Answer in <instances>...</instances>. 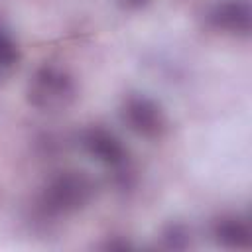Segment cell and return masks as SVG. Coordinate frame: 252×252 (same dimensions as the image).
<instances>
[{
	"label": "cell",
	"mask_w": 252,
	"mask_h": 252,
	"mask_svg": "<svg viewBox=\"0 0 252 252\" xmlns=\"http://www.w3.org/2000/svg\"><path fill=\"white\" fill-rule=\"evenodd\" d=\"M163 242L167 248H187L189 246V232L183 224H169L163 232Z\"/></svg>",
	"instance_id": "cell-8"
},
{
	"label": "cell",
	"mask_w": 252,
	"mask_h": 252,
	"mask_svg": "<svg viewBox=\"0 0 252 252\" xmlns=\"http://www.w3.org/2000/svg\"><path fill=\"white\" fill-rule=\"evenodd\" d=\"M213 236L224 248H248L252 242L250 224L238 215L220 217L213 226Z\"/></svg>",
	"instance_id": "cell-6"
},
{
	"label": "cell",
	"mask_w": 252,
	"mask_h": 252,
	"mask_svg": "<svg viewBox=\"0 0 252 252\" xmlns=\"http://www.w3.org/2000/svg\"><path fill=\"white\" fill-rule=\"evenodd\" d=\"M83 146L87 154L96 159L98 163L112 167V169H122L128 161V152L124 144L114 136L112 132L104 128H91L83 136Z\"/></svg>",
	"instance_id": "cell-4"
},
{
	"label": "cell",
	"mask_w": 252,
	"mask_h": 252,
	"mask_svg": "<svg viewBox=\"0 0 252 252\" xmlns=\"http://www.w3.org/2000/svg\"><path fill=\"white\" fill-rule=\"evenodd\" d=\"M209 22L226 33L248 35L252 28V8L248 0H219L209 10Z\"/></svg>",
	"instance_id": "cell-5"
},
{
	"label": "cell",
	"mask_w": 252,
	"mask_h": 252,
	"mask_svg": "<svg viewBox=\"0 0 252 252\" xmlns=\"http://www.w3.org/2000/svg\"><path fill=\"white\" fill-rule=\"evenodd\" d=\"M77 98V87L71 75L57 67L37 69L28 83V100L33 108L41 112H61L67 110Z\"/></svg>",
	"instance_id": "cell-1"
},
{
	"label": "cell",
	"mask_w": 252,
	"mask_h": 252,
	"mask_svg": "<svg viewBox=\"0 0 252 252\" xmlns=\"http://www.w3.org/2000/svg\"><path fill=\"white\" fill-rule=\"evenodd\" d=\"M18 59H20V51L14 37L4 26H0V75L12 71Z\"/></svg>",
	"instance_id": "cell-7"
},
{
	"label": "cell",
	"mask_w": 252,
	"mask_h": 252,
	"mask_svg": "<svg viewBox=\"0 0 252 252\" xmlns=\"http://www.w3.org/2000/svg\"><path fill=\"white\" fill-rule=\"evenodd\" d=\"M124 124L142 138H159L167 128V118L161 106L144 94H132L122 104Z\"/></svg>",
	"instance_id": "cell-3"
},
{
	"label": "cell",
	"mask_w": 252,
	"mask_h": 252,
	"mask_svg": "<svg viewBox=\"0 0 252 252\" xmlns=\"http://www.w3.org/2000/svg\"><path fill=\"white\" fill-rule=\"evenodd\" d=\"M150 0H122V4L126 6V8H142V6H146Z\"/></svg>",
	"instance_id": "cell-9"
},
{
	"label": "cell",
	"mask_w": 252,
	"mask_h": 252,
	"mask_svg": "<svg viewBox=\"0 0 252 252\" xmlns=\"http://www.w3.org/2000/svg\"><path fill=\"white\" fill-rule=\"evenodd\" d=\"M93 197H94V183L87 173L63 171L47 183L43 191V205L51 213L65 215L87 207Z\"/></svg>",
	"instance_id": "cell-2"
}]
</instances>
